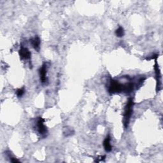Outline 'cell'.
I'll list each match as a JSON object with an SVG mask.
<instances>
[{
	"label": "cell",
	"mask_w": 163,
	"mask_h": 163,
	"mask_svg": "<svg viewBox=\"0 0 163 163\" xmlns=\"http://www.w3.org/2000/svg\"><path fill=\"white\" fill-rule=\"evenodd\" d=\"M115 34L118 37H122L124 35V28L122 27H119L118 29L115 31Z\"/></svg>",
	"instance_id": "cell-8"
},
{
	"label": "cell",
	"mask_w": 163,
	"mask_h": 163,
	"mask_svg": "<svg viewBox=\"0 0 163 163\" xmlns=\"http://www.w3.org/2000/svg\"><path fill=\"white\" fill-rule=\"evenodd\" d=\"M46 75L47 66L45 64H44L40 69V80L42 83H45V81H46Z\"/></svg>",
	"instance_id": "cell-5"
},
{
	"label": "cell",
	"mask_w": 163,
	"mask_h": 163,
	"mask_svg": "<svg viewBox=\"0 0 163 163\" xmlns=\"http://www.w3.org/2000/svg\"><path fill=\"white\" fill-rule=\"evenodd\" d=\"M44 121L45 120L42 117H40L38 120V122H37L38 131L41 135H44L47 133V128L44 125Z\"/></svg>",
	"instance_id": "cell-3"
},
{
	"label": "cell",
	"mask_w": 163,
	"mask_h": 163,
	"mask_svg": "<svg viewBox=\"0 0 163 163\" xmlns=\"http://www.w3.org/2000/svg\"><path fill=\"white\" fill-rule=\"evenodd\" d=\"M123 86L118 81L112 80L110 85L108 91L110 94H114V93L119 92L123 90Z\"/></svg>",
	"instance_id": "cell-2"
},
{
	"label": "cell",
	"mask_w": 163,
	"mask_h": 163,
	"mask_svg": "<svg viewBox=\"0 0 163 163\" xmlns=\"http://www.w3.org/2000/svg\"><path fill=\"white\" fill-rule=\"evenodd\" d=\"M134 105V102H133V99L130 98L127 103V105L125 106V113L124 115V124L125 127H127L129 125V121L133 113V107Z\"/></svg>",
	"instance_id": "cell-1"
},
{
	"label": "cell",
	"mask_w": 163,
	"mask_h": 163,
	"mask_svg": "<svg viewBox=\"0 0 163 163\" xmlns=\"http://www.w3.org/2000/svg\"><path fill=\"white\" fill-rule=\"evenodd\" d=\"M11 161H12V162H14V163H15V162H20V161H18V160H17V159L14 158V157H12V158L11 159Z\"/></svg>",
	"instance_id": "cell-10"
},
{
	"label": "cell",
	"mask_w": 163,
	"mask_h": 163,
	"mask_svg": "<svg viewBox=\"0 0 163 163\" xmlns=\"http://www.w3.org/2000/svg\"><path fill=\"white\" fill-rule=\"evenodd\" d=\"M31 42L34 49L38 51L40 49V40L38 37L36 36V37H34V38L31 39Z\"/></svg>",
	"instance_id": "cell-7"
},
{
	"label": "cell",
	"mask_w": 163,
	"mask_h": 163,
	"mask_svg": "<svg viewBox=\"0 0 163 163\" xmlns=\"http://www.w3.org/2000/svg\"><path fill=\"white\" fill-rule=\"evenodd\" d=\"M19 55L20 57L24 59H28L31 57V52L29 50L24 47H21L19 50Z\"/></svg>",
	"instance_id": "cell-4"
},
{
	"label": "cell",
	"mask_w": 163,
	"mask_h": 163,
	"mask_svg": "<svg viewBox=\"0 0 163 163\" xmlns=\"http://www.w3.org/2000/svg\"><path fill=\"white\" fill-rule=\"evenodd\" d=\"M24 92H25V90H24V88H21V89H18L16 93H17V96L18 97H21L24 94Z\"/></svg>",
	"instance_id": "cell-9"
},
{
	"label": "cell",
	"mask_w": 163,
	"mask_h": 163,
	"mask_svg": "<svg viewBox=\"0 0 163 163\" xmlns=\"http://www.w3.org/2000/svg\"><path fill=\"white\" fill-rule=\"evenodd\" d=\"M103 145L106 152H110L112 150V145L110 143V136H106L105 140H104Z\"/></svg>",
	"instance_id": "cell-6"
}]
</instances>
